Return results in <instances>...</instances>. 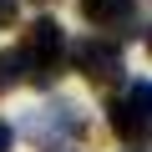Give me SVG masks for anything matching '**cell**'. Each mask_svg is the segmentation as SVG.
I'll return each instance as SVG.
<instances>
[{
  "mask_svg": "<svg viewBox=\"0 0 152 152\" xmlns=\"http://www.w3.org/2000/svg\"><path fill=\"white\" fill-rule=\"evenodd\" d=\"M20 61L31 66L26 76L36 86H51L56 76H61V61H66V36H61V26L51 20V15H36L31 26H26V51H20Z\"/></svg>",
  "mask_w": 152,
  "mask_h": 152,
  "instance_id": "6da1fadb",
  "label": "cell"
},
{
  "mask_svg": "<svg viewBox=\"0 0 152 152\" xmlns=\"http://www.w3.org/2000/svg\"><path fill=\"white\" fill-rule=\"evenodd\" d=\"M147 51H152V31H147Z\"/></svg>",
  "mask_w": 152,
  "mask_h": 152,
  "instance_id": "9c48e42d",
  "label": "cell"
},
{
  "mask_svg": "<svg viewBox=\"0 0 152 152\" xmlns=\"http://www.w3.org/2000/svg\"><path fill=\"white\" fill-rule=\"evenodd\" d=\"M66 56L86 81H122V51L112 41H76Z\"/></svg>",
  "mask_w": 152,
  "mask_h": 152,
  "instance_id": "7a4b0ae2",
  "label": "cell"
},
{
  "mask_svg": "<svg viewBox=\"0 0 152 152\" xmlns=\"http://www.w3.org/2000/svg\"><path fill=\"white\" fill-rule=\"evenodd\" d=\"M15 20V0H0V26H10Z\"/></svg>",
  "mask_w": 152,
  "mask_h": 152,
  "instance_id": "ba28073f",
  "label": "cell"
},
{
  "mask_svg": "<svg viewBox=\"0 0 152 152\" xmlns=\"http://www.w3.org/2000/svg\"><path fill=\"white\" fill-rule=\"evenodd\" d=\"M26 81V61H20V51H0V96H5L10 86H20Z\"/></svg>",
  "mask_w": 152,
  "mask_h": 152,
  "instance_id": "5b68a950",
  "label": "cell"
},
{
  "mask_svg": "<svg viewBox=\"0 0 152 152\" xmlns=\"http://www.w3.org/2000/svg\"><path fill=\"white\" fill-rule=\"evenodd\" d=\"M10 142H15V127H10L5 117H0V152H10Z\"/></svg>",
  "mask_w": 152,
  "mask_h": 152,
  "instance_id": "52a82bcc",
  "label": "cell"
},
{
  "mask_svg": "<svg viewBox=\"0 0 152 152\" xmlns=\"http://www.w3.org/2000/svg\"><path fill=\"white\" fill-rule=\"evenodd\" d=\"M127 96H132V102H137V107H142V112L152 117V81H137V86H132Z\"/></svg>",
  "mask_w": 152,
  "mask_h": 152,
  "instance_id": "8992f818",
  "label": "cell"
},
{
  "mask_svg": "<svg viewBox=\"0 0 152 152\" xmlns=\"http://www.w3.org/2000/svg\"><path fill=\"white\" fill-rule=\"evenodd\" d=\"M107 117H112V132H117V137H127V142H147V137H152V117H147L132 96L112 102V107H107Z\"/></svg>",
  "mask_w": 152,
  "mask_h": 152,
  "instance_id": "3957f363",
  "label": "cell"
},
{
  "mask_svg": "<svg viewBox=\"0 0 152 152\" xmlns=\"http://www.w3.org/2000/svg\"><path fill=\"white\" fill-rule=\"evenodd\" d=\"M81 10L96 26H117V20H132V0H81Z\"/></svg>",
  "mask_w": 152,
  "mask_h": 152,
  "instance_id": "277c9868",
  "label": "cell"
}]
</instances>
